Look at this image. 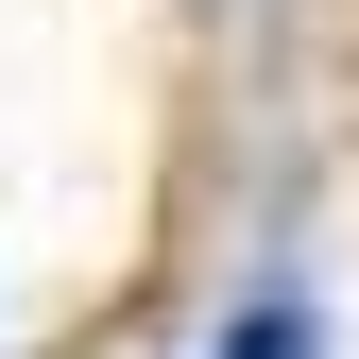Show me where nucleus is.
<instances>
[{"mask_svg": "<svg viewBox=\"0 0 359 359\" xmlns=\"http://www.w3.org/2000/svg\"><path fill=\"white\" fill-rule=\"evenodd\" d=\"M189 359H325V325H308L291 291H257V308H222V325H205Z\"/></svg>", "mask_w": 359, "mask_h": 359, "instance_id": "nucleus-1", "label": "nucleus"}]
</instances>
